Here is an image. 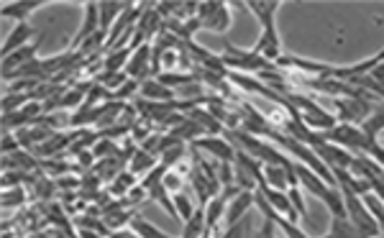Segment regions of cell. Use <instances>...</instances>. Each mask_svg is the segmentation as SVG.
I'll return each instance as SVG.
<instances>
[{"label":"cell","mask_w":384,"mask_h":238,"mask_svg":"<svg viewBox=\"0 0 384 238\" xmlns=\"http://www.w3.org/2000/svg\"><path fill=\"white\" fill-rule=\"evenodd\" d=\"M223 64H226V69H231V72H267V69H272V62L264 60L261 54H256L254 49H238L234 47V44H226V54H223Z\"/></svg>","instance_id":"obj_1"},{"label":"cell","mask_w":384,"mask_h":238,"mask_svg":"<svg viewBox=\"0 0 384 238\" xmlns=\"http://www.w3.org/2000/svg\"><path fill=\"white\" fill-rule=\"evenodd\" d=\"M197 21L200 28L210 33H226L234 23L231 18V6L228 3H218V0H208V3H197Z\"/></svg>","instance_id":"obj_2"},{"label":"cell","mask_w":384,"mask_h":238,"mask_svg":"<svg viewBox=\"0 0 384 238\" xmlns=\"http://www.w3.org/2000/svg\"><path fill=\"white\" fill-rule=\"evenodd\" d=\"M333 106L339 110V123H351V126H361L374 110V103L366 98H333Z\"/></svg>","instance_id":"obj_3"},{"label":"cell","mask_w":384,"mask_h":238,"mask_svg":"<svg viewBox=\"0 0 384 238\" xmlns=\"http://www.w3.org/2000/svg\"><path fill=\"white\" fill-rule=\"evenodd\" d=\"M251 205H254V190H241L236 198L228 200L226 215H223V231L236 223H241V220L246 218V212Z\"/></svg>","instance_id":"obj_4"},{"label":"cell","mask_w":384,"mask_h":238,"mask_svg":"<svg viewBox=\"0 0 384 238\" xmlns=\"http://www.w3.org/2000/svg\"><path fill=\"white\" fill-rule=\"evenodd\" d=\"M192 146L208 152L215 162H234L236 159V146L228 139H221V136H200L197 141H192Z\"/></svg>","instance_id":"obj_5"},{"label":"cell","mask_w":384,"mask_h":238,"mask_svg":"<svg viewBox=\"0 0 384 238\" xmlns=\"http://www.w3.org/2000/svg\"><path fill=\"white\" fill-rule=\"evenodd\" d=\"M246 8L256 16V21L261 23V31H274L277 28V13L282 11L280 0H248Z\"/></svg>","instance_id":"obj_6"},{"label":"cell","mask_w":384,"mask_h":238,"mask_svg":"<svg viewBox=\"0 0 384 238\" xmlns=\"http://www.w3.org/2000/svg\"><path fill=\"white\" fill-rule=\"evenodd\" d=\"M41 41H44V36H36V41H31L28 47L18 49V52H13L11 57H3V79H8L16 69H21L23 64L36 60V49H39Z\"/></svg>","instance_id":"obj_7"},{"label":"cell","mask_w":384,"mask_h":238,"mask_svg":"<svg viewBox=\"0 0 384 238\" xmlns=\"http://www.w3.org/2000/svg\"><path fill=\"white\" fill-rule=\"evenodd\" d=\"M100 31V13H98V3H85V21H82V26H79L77 36L72 39V49H79L85 44L90 36Z\"/></svg>","instance_id":"obj_8"},{"label":"cell","mask_w":384,"mask_h":238,"mask_svg":"<svg viewBox=\"0 0 384 238\" xmlns=\"http://www.w3.org/2000/svg\"><path fill=\"white\" fill-rule=\"evenodd\" d=\"M33 33H39L36 28L31 26V23H16V28L6 36V44H3V57H11L13 52H18V49L28 47L31 44V36Z\"/></svg>","instance_id":"obj_9"},{"label":"cell","mask_w":384,"mask_h":238,"mask_svg":"<svg viewBox=\"0 0 384 238\" xmlns=\"http://www.w3.org/2000/svg\"><path fill=\"white\" fill-rule=\"evenodd\" d=\"M46 6V0H16V3H3V18H16V23H26L31 13Z\"/></svg>","instance_id":"obj_10"},{"label":"cell","mask_w":384,"mask_h":238,"mask_svg":"<svg viewBox=\"0 0 384 238\" xmlns=\"http://www.w3.org/2000/svg\"><path fill=\"white\" fill-rule=\"evenodd\" d=\"M141 98L151 100V103H172L177 95H175V90L162 85L157 77H151V79H146V82H141Z\"/></svg>","instance_id":"obj_11"},{"label":"cell","mask_w":384,"mask_h":238,"mask_svg":"<svg viewBox=\"0 0 384 238\" xmlns=\"http://www.w3.org/2000/svg\"><path fill=\"white\" fill-rule=\"evenodd\" d=\"M128 3H98V13H100V31L111 33V28L116 26V21L121 18V13L126 11Z\"/></svg>","instance_id":"obj_12"},{"label":"cell","mask_w":384,"mask_h":238,"mask_svg":"<svg viewBox=\"0 0 384 238\" xmlns=\"http://www.w3.org/2000/svg\"><path fill=\"white\" fill-rule=\"evenodd\" d=\"M154 166H157V157L149 154V152H143L141 146H138L136 154L128 159V172L138 174V177H141V174H149Z\"/></svg>","instance_id":"obj_13"},{"label":"cell","mask_w":384,"mask_h":238,"mask_svg":"<svg viewBox=\"0 0 384 238\" xmlns=\"http://www.w3.org/2000/svg\"><path fill=\"white\" fill-rule=\"evenodd\" d=\"M131 49H113L103 57V72H126V64L131 60Z\"/></svg>","instance_id":"obj_14"},{"label":"cell","mask_w":384,"mask_h":238,"mask_svg":"<svg viewBox=\"0 0 384 238\" xmlns=\"http://www.w3.org/2000/svg\"><path fill=\"white\" fill-rule=\"evenodd\" d=\"M187 118H192L197 123V126H200V131L202 133H221V123H218V120H215V115L213 113L208 110V108H205V110H202L200 106L197 108H192V110L187 113Z\"/></svg>","instance_id":"obj_15"},{"label":"cell","mask_w":384,"mask_h":238,"mask_svg":"<svg viewBox=\"0 0 384 238\" xmlns=\"http://www.w3.org/2000/svg\"><path fill=\"white\" fill-rule=\"evenodd\" d=\"M208 233V220H205V210L197 208L195 215L190 220H185V228H182V238H202Z\"/></svg>","instance_id":"obj_16"},{"label":"cell","mask_w":384,"mask_h":238,"mask_svg":"<svg viewBox=\"0 0 384 238\" xmlns=\"http://www.w3.org/2000/svg\"><path fill=\"white\" fill-rule=\"evenodd\" d=\"M331 236L333 238H364V233L349 220V215H341V218L331 220Z\"/></svg>","instance_id":"obj_17"},{"label":"cell","mask_w":384,"mask_h":238,"mask_svg":"<svg viewBox=\"0 0 384 238\" xmlns=\"http://www.w3.org/2000/svg\"><path fill=\"white\" fill-rule=\"evenodd\" d=\"M136 215L138 212L133 210V208H126V210H116V212H111V215H103V220L113 233V231H124V228H128Z\"/></svg>","instance_id":"obj_18"},{"label":"cell","mask_w":384,"mask_h":238,"mask_svg":"<svg viewBox=\"0 0 384 238\" xmlns=\"http://www.w3.org/2000/svg\"><path fill=\"white\" fill-rule=\"evenodd\" d=\"M26 198L28 192L26 187H8V190H3V210H13V208H23L26 205Z\"/></svg>","instance_id":"obj_19"},{"label":"cell","mask_w":384,"mask_h":238,"mask_svg":"<svg viewBox=\"0 0 384 238\" xmlns=\"http://www.w3.org/2000/svg\"><path fill=\"white\" fill-rule=\"evenodd\" d=\"M133 187H136V174L126 169V172H121L116 179H113L108 192H111V195H118V198H124V195H128V192L133 190Z\"/></svg>","instance_id":"obj_20"},{"label":"cell","mask_w":384,"mask_h":238,"mask_svg":"<svg viewBox=\"0 0 384 238\" xmlns=\"http://www.w3.org/2000/svg\"><path fill=\"white\" fill-rule=\"evenodd\" d=\"M131 231L136 233L138 238H172L170 233L159 231L157 225H151L149 220H143L141 215H136V218H133V223H131Z\"/></svg>","instance_id":"obj_21"},{"label":"cell","mask_w":384,"mask_h":238,"mask_svg":"<svg viewBox=\"0 0 384 238\" xmlns=\"http://www.w3.org/2000/svg\"><path fill=\"white\" fill-rule=\"evenodd\" d=\"M157 79L162 82V85L170 87V90H175V87H185V85H190V82H195L197 74H190V72H162Z\"/></svg>","instance_id":"obj_22"},{"label":"cell","mask_w":384,"mask_h":238,"mask_svg":"<svg viewBox=\"0 0 384 238\" xmlns=\"http://www.w3.org/2000/svg\"><path fill=\"white\" fill-rule=\"evenodd\" d=\"M128 74L126 72H103V74H98V77H95V82H98V85H103L105 90H111V93H116L118 87H124L126 82H128Z\"/></svg>","instance_id":"obj_23"},{"label":"cell","mask_w":384,"mask_h":238,"mask_svg":"<svg viewBox=\"0 0 384 238\" xmlns=\"http://www.w3.org/2000/svg\"><path fill=\"white\" fill-rule=\"evenodd\" d=\"M172 200H175V210H177V218L182 220H190L192 215H195L197 208L192 205V200L187 198V195H182V192H177V195H172Z\"/></svg>","instance_id":"obj_24"},{"label":"cell","mask_w":384,"mask_h":238,"mask_svg":"<svg viewBox=\"0 0 384 238\" xmlns=\"http://www.w3.org/2000/svg\"><path fill=\"white\" fill-rule=\"evenodd\" d=\"M287 198L292 203L295 212H297L300 218H307V208H305V200H302V187L295 185V187H287Z\"/></svg>","instance_id":"obj_25"},{"label":"cell","mask_w":384,"mask_h":238,"mask_svg":"<svg viewBox=\"0 0 384 238\" xmlns=\"http://www.w3.org/2000/svg\"><path fill=\"white\" fill-rule=\"evenodd\" d=\"M182 157H185V144H177L162 154V162H159V164H164L167 169H175V166H180V159Z\"/></svg>","instance_id":"obj_26"},{"label":"cell","mask_w":384,"mask_h":238,"mask_svg":"<svg viewBox=\"0 0 384 238\" xmlns=\"http://www.w3.org/2000/svg\"><path fill=\"white\" fill-rule=\"evenodd\" d=\"M133 93H136V95L141 93V82H136V79H128L124 87H118L116 93H113V100H116V103H124V100H128Z\"/></svg>","instance_id":"obj_27"},{"label":"cell","mask_w":384,"mask_h":238,"mask_svg":"<svg viewBox=\"0 0 384 238\" xmlns=\"http://www.w3.org/2000/svg\"><path fill=\"white\" fill-rule=\"evenodd\" d=\"M164 187L172 192V195H177V192L182 190V177H180V166H175V169H167V174H164Z\"/></svg>","instance_id":"obj_28"},{"label":"cell","mask_w":384,"mask_h":238,"mask_svg":"<svg viewBox=\"0 0 384 238\" xmlns=\"http://www.w3.org/2000/svg\"><path fill=\"white\" fill-rule=\"evenodd\" d=\"M21 152V141L16 133H3V157H8V154H16Z\"/></svg>","instance_id":"obj_29"},{"label":"cell","mask_w":384,"mask_h":238,"mask_svg":"<svg viewBox=\"0 0 384 238\" xmlns=\"http://www.w3.org/2000/svg\"><path fill=\"white\" fill-rule=\"evenodd\" d=\"M326 238H333V236H331V233H328V236H326Z\"/></svg>","instance_id":"obj_30"},{"label":"cell","mask_w":384,"mask_h":238,"mask_svg":"<svg viewBox=\"0 0 384 238\" xmlns=\"http://www.w3.org/2000/svg\"><path fill=\"white\" fill-rule=\"evenodd\" d=\"M379 136H384V131H382V133H379Z\"/></svg>","instance_id":"obj_31"}]
</instances>
